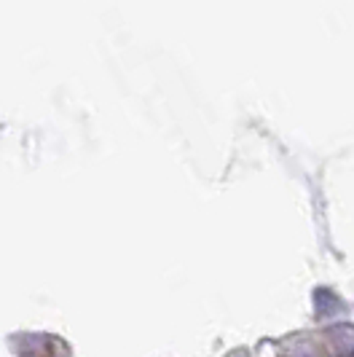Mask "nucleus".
Segmentation results:
<instances>
[{"label":"nucleus","instance_id":"f257e3e1","mask_svg":"<svg viewBox=\"0 0 354 357\" xmlns=\"http://www.w3.org/2000/svg\"><path fill=\"white\" fill-rule=\"evenodd\" d=\"M336 357H354V325H336L328 331Z\"/></svg>","mask_w":354,"mask_h":357}]
</instances>
